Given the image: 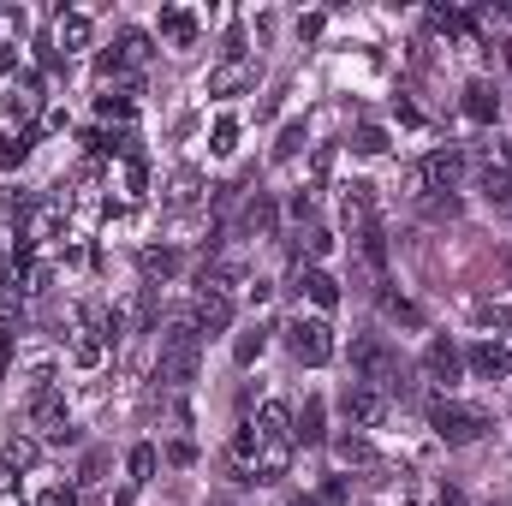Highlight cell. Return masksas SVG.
Segmentation results:
<instances>
[{
    "label": "cell",
    "mask_w": 512,
    "mask_h": 506,
    "mask_svg": "<svg viewBox=\"0 0 512 506\" xmlns=\"http://www.w3.org/2000/svg\"><path fill=\"white\" fill-rule=\"evenodd\" d=\"M197 364H203V334H197L191 322H173V328L161 334L155 381H161V387H185V381L197 376Z\"/></svg>",
    "instance_id": "1"
},
{
    "label": "cell",
    "mask_w": 512,
    "mask_h": 506,
    "mask_svg": "<svg viewBox=\"0 0 512 506\" xmlns=\"http://www.w3.org/2000/svg\"><path fill=\"white\" fill-rule=\"evenodd\" d=\"M429 429H435L447 447H471V441H483V435H489V417H483L477 405L435 399V405H429Z\"/></svg>",
    "instance_id": "2"
},
{
    "label": "cell",
    "mask_w": 512,
    "mask_h": 506,
    "mask_svg": "<svg viewBox=\"0 0 512 506\" xmlns=\"http://www.w3.org/2000/svg\"><path fill=\"white\" fill-rule=\"evenodd\" d=\"M286 346H292L298 364L322 370V364L334 358V328H328L322 316H292V322H286Z\"/></svg>",
    "instance_id": "3"
},
{
    "label": "cell",
    "mask_w": 512,
    "mask_h": 506,
    "mask_svg": "<svg viewBox=\"0 0 512 506\" xmlns=\"http://www.w3.org/2000/svg\"><path fill=\"white\" fill-rule=\"evenodd\" d=\"M352 370L364 376V387H376V393L382 387H399V358L387 352L382 340H358L352 346Z\"/></svg>",
    "instance_id": "4"
},
{
    "label": "cell",
    "mask_w": 512,
    "mask_h": 506,
    "mask_svg": "<svg viewBox=\"0 0 512 506\" xmlns=\"http://www.w3.org/2000/svg\"><path fill=\"white\" fill-rule=\"evenodd\" d=\"M30 429H42L48 441H72V417L54 387H30Z\"/></svg>",
    "instance_id": "5"
},
{
    "label": "cell",
    "mask_w": 512,
    "mask_h": 506,
    "mask_svg": "<svg viewBox=\"0 0 512 506\" xmlns=\"http://www.w3.org/2000/svg\"><path fill=\"white\" fill-rule=\"evenodd\" d=\"M459 179H465V155H459V149H435V155H423V167L411 173L417 191H453Z\"/></svg>",
    "instance_id": "6"
},
{
    "label": "cell",
    "mask_w": 512,
    "mask_h": 506,
    "mask_svg": "<svg viewBox=\"0 0 512 506\" xmlns=\"http://www.w3.org/2000/svg\"><path fill=\"white\" fill-rule=\"evenodd\" d=\"M292 292H304L316 310H334V304H340V280H334L328 268H316V262H298V268H292Z\"/></svg>",
    "instance_id": "7"
},
{
    "label": "cell",
    "mask_w": 512,
    "mask_h": 506,
    "mask_svg": "<svg viewBox=\"0 0 512 506\" xmlns=\"http://www.w3.org/2000/svg\"><path fill=\"white\" fill-rule=\"evenodd\" d=\"M423 376L435 381V387H453V381L465 376L459 346H453V340H429V346H423Z\"/></svg>",
    "instance_id": "8"
},
{
    "label": "cell",
    "mask_w": 512,
    "mask_h": 506,
    "mask_svg": "<svg viewBox=\"0 0 512 506\" xmlns=\"http://www.w3.org/2000/svg\"><path fill=\"white\" fill-rule=\"evenodd\" d=\"M340 405H346V417H352L358 429H376V423L387 417V393L364 387V381H358V387H346V399H340Z\"/></svg>",
    "instance_id": "9"
},
{
    "label": "cell",
    "mask_w": 512,
    "mask_h": 506,
    "mask_svg": "<svg viewBox=\"0 0 512 506\" xmlns=\"http://www.w3.org/2000/svg\"><path fill=\"white\" fill-rule=\"evenodd\" d=\"M465 364H471L483 381H507L512 376V352L501 346V340H477V346L465 352Z\"/></svg>",
    "instance_id": "10"
},
{
    "label": "cell",
    "mask_w": 512,
    "mask_h": 506,
    "mask_svg": "<svg viewBox=\"0 0 512 506\" xmlns=\"http://www.w3.org/2000/svg\"><path fill=\"white\" fill-rule=\"evenodd\" d=\"M191 328H197V334H227V328H233V298L203 292V298H197V310H191Z\"/></svg>",
    "instance_id": "11"
},
{
    "label": "cell",
    "mask_w": 512,
    "mask_h": 506,
    "mask_svg": "<svg viewBox=\"0 0 512 506\" xmlns=\"http://www.w3.org/2000/svg\"><path fill=\"white\" fill-rule=\"evenodd\" d=\"M256 84V66L239 54V60H221L215 72H209V96H239V90H251Z\"/></svg>",
    "instance_id": "12"
},
{
    "label": "cell",
    "mask_w": 512,
    "mask_h": 506,
    "mask_svg": "<svg viewBox=\"0 0 512 506\" xmlns=\"http://www.w3.org/2000/svg\"><path fill=\"white\" fill-rule=\"evenodd\" d=\"M256 453H262V435H256V423H245V429L233 435V447H227V459H233L239 483H256Z\"/></svg>",
    "instance_id": "13"
},
{
    "label": "cell",
    "mask_w": 512,
    "mask_h": 506,
    "mask_svg": "<svg viewBox=\"0 0 512 506\" xmlns=\"http://www.w3.org/2000/svg\"><path fill=\"white\" fill-rule=\"evenodd\" d=\"M340 221L352 227V239H358L364 227H376V215H370V185H346V197H340Z\"/></svg>",
    "instance_id": "14"
},
{
    "label": "cell",
    "mask_w": 512,
    "mask_h": 506,
    "mask_svg": "<svg viewBox=\"0 0 512 506\" xmlns=\"http://www.w3.org/2000/svg\"><path fill=\"white\" fill-rule=\"evenodd\" d=\"M292 471V441H262L256 453V483H280Z\"/></svg>",
    "instance_id": "15"
},
{
    "label": "cell",
    "mask_w": 512,
    "mask_h": 506,
    "mask_svg": "<svg viewBox=\"0 0 512 506\" xmlns=\"http://www.w3.org/2000/svg\"><path fill=\"white\" fill-rule=\"evenodd\" d=\"M137 268H143L149 286H161V280L179 274V251H173V245H149V251H137Z\"/></svg>",
    "instance_id": "16"
},
{
    "label": "cell",
    "mask_w": 512,
    "mask_h": 506,
    "mask_svg": "<svg viewBox=\"0 0 512 506\" xmlns=\"http://www.w3.org/2000/svg\"><path fill=\"white\" fill-rule=\"evenodd\" d=\"M161 36H167L173 48H191V42H197V12H185V6H167V12H161Z\"/></svg>",
    "instance_id": "17"
},
{
    "label": "cell",
    "mask_w": 512,
    "mask_h": 506,
    "mask_svg": "<svg viewBox=\"0 0 512 506\" xmlns=\"http://www.w3.org/2000/svg\"><path fill=\"white\" fill-rule=\"evenodd\" d=\"M30 114H36V78H18L0 96V120H30Z\"/></svg>",
    "instance_id": "18"
},
{
    "label": "cell",
    "mask_w": 512,
    "mask_h": 506,
    "mask_svg": "<svg viewBox=\"0 0 512 506\" xmlns=\"http://www.w3.org/2000/svg\"><path fill=\"white\" fill-rule=\"evenodd\" d=\"M256 435H262V441H298V435H292V411L268 399V405L256 411Z\"/></svg>",
    "instance_id": "19"
},
{
    "label": "cell",
    "mask_w": 512,
    "mask_h": 506,
    "mask_svg": "<svg viewBox=\"0 0 512 506\" xmlns=\"http://www.w3.org/2000/svg\"><path fill=\"white\" fill-rule=\"evenodd\" d=\"M54 42H60L66 54L90 48V18H84V12H60V24H54Z\"/></svg>",
    "instance_id": "20"
},
{
    "label": "cell",
    "mask_w": 512,
    "mask_h": 506,
    "mask_svg": "<svg viewBox=\"0 0 512 506\" xmlns=\"http://www.w3.org/2000/svg\"><path fill=\"white\" fill-rule=\"evenodd\" d=\"M36 459H42V447L30 435H6V447H0V465L6 471H36Z\"/></svg>",
    "instance_id": "21"
},
{
    "label": "cell",
    "mask_w": 512,
    "mask_h": 506,
    "mask_svg": "<svg viewBox=\"0 0 512 506\" xmlns=\"http://www.w3.org/2000/svg\"><path fill=\"white\" fill-rule=\"evenodd\" d=\"M465 114H471L477 126H489V120L501 114V96H495L489 84H471V90H465Z\"/></svg>",
    "instance_id": "22"
},
{
    "label": "cell",
    "mask_w": 512,
    "mask_h": 506,
    "mask_svg": "<svg viewBox=\"0 0 512 506\" xmlns=\"http://www.w3.org/2000/svg\"><path fill=\"white\" fill-rule=\"evenodd\" d=\"M197 197H203V173H197V167H179L173 185H167V203L185 209V203H197Z\"/></svg>",
    "instance_id": "23"
},
{
    "label": "cell",
    "mask_w": 512,
    "mask_h": 506,
    "mask_svg": "<svg viewBox=\"0 0 512 506\" xmlns=\"http://www.w3.org/2000/svg\"><path fill=\"white\" fill-rule=\"evenodd\" d=\"M334 453H340V465H364V471H376L382 459H376V447L364 441V435H340L334 441Z\"/></svg>",
    "instance_id": "24"
},
{
    "label": "cell",
    "mask_w": 512,
    "mask_h": 506,
    "mask_svg": "<svg viewBox=\"0 0 512 506\" xmlns=\"http://www.w3.org/2000/svg\"><path fill=\"white\" fill-rule=\"evenodd\" d=\"M114 54H120V72H131V66H149V54H155V42H149L143 30H126Z\"/></svg>",
    "instance_id": "25"
},
{
    "label": "cell",
    "mask_w": 512,
    "mask_h": 506,
    "mask_svg": "<svg viewBox=\"0 0 512 506\" xmlns=\"http://www.w3.org/2000/svg\"><path fill=\"white\" fill-rule=\"evenodd\" d=\"M304 447H316L322 441V399H304V411H298V429H292Z\"/></svg>",
    "instance_id": "26"
},
{
    "label": "cell",
    "mask_w": 512,
    "mask_h": 506,
    "mask_svg": "<svg viewBox=\"0 0 512 506\" xmlns=\"http://www.w3.org/2000/svg\"><path fill=\"white\" fill-rule=\"evenodd\" d=\"M245 233H251V239H268V233H274V203H268V197H256L251 209H245Z\"/></svg>",
    "instance_id": "27"
},
{
    "label": "cell",
    "mask_w": 512,
    "mask_h": 506,
    "mask_svg": "<svg viewBox=\"0 0 512 506\" xmlns=\"http://www.w3.org/2000/svg\"><path fill=\"white\" fill-rule=\"evenodd\" d=\"M72 364H78V370H96V364H102V334H78V340H72Z\"/></svg>",
    "instance_id": "28"
},
{
    "label": "cell",
    "mask_w": 512,
    "mask_h": 506,
    "mask_svg": "<svg viewBox=\"0 0 512 506\" xmlns=\"http://www.w3.org/2000/svg\"><path fill=\"white\" fill-rule=\"evenodd\" d=\"M78 322H84V334H102V340L114 334V322H108V304H96V298L78 310Z\"/></svg>",
    "instance_id": "29"
},
{
    "label": "cell",
    "mask_w": 512,
    "mask_h": 506,
    "mask_svg": "<svg viewBox=\"0 0 512 506\" xmlns=\"http://www.w3.org/2000/svg\"><path fill=\"white\" fill-rule=\"evenodd\" d=\"M126 471H131V489H143V483H149V471H155V447H131Z\"/></svg>",
    "instance_id": "30"
},
{
    "label": "cell",
    "mask_w": 512,
    "mask_h": 506,
    "mask_svg": "<svg viewBox=\"0 0 512 506\" xmlns=\"http://www.w3.org/2000/svg\"><path fill=\"white\" fill-rule=\"evenodd\" d=\"M209 149H215V155H233V149H239V120H215V131H209Z\"/></svg>",
    "instance_id": "31"
},
{
    "label": "cell",
    "mask_w": 512,
    "mask_h": 506,
    "mask_svg": "<svg viewBox=\"0 0 512 506\" xmlns=\"http://www.w3.org/2000/svg\"><path fill=\"white\" fill-rule=\"evenodd\" d=\"M262 346H268V334L251 328V334H239V340H233V358H239V364H256V358H262Z\"/></svg>",
    "instance_id": "32"
},
{
    "label": "cell",
    "mask_w": 512,
    "mask_h": 506,
    "mask_svg": "<svg viewBox=\"0 0 512 506\" xmlns=\"http://www.w3.org/2000/svg\"><path fill=\"white\" fill-rule=\"evenodd\" d=\"M352 149H358V155H382V149H387V131L382 126H358V131H352Z\"/></svg>",
    "instance_id": "33"
},
{
    "label": "cell",
    "mask_w": 512,
    "mask_h": 506,
    "mask_svg": "<svg viewBox=\"0 0 512 506\" xmlns=\"http://www.w3.org/2000/svg\"><path fill=\"white\" fill-rule=\"evenodd\" d=\"M298 245H304V256H310V262H322V256L334 251V233H322V227H310V233H304Z\"/></svg>",
    "instance_id": "34"
},
{
    "label": "cell",
    "mask_w": 512,
    "mask_h": 506,
    "mask_svg": "<svg viewBox=\"0 0 512 506\" xmlns=\"http://www.w3.org/2000/svg\"><path fill=\"white\" fill-rule=\"evenodd\" d=\"M96 108H102V120H131V102H126V96H102Z\"/></svg>",
    "instance_id": "35"
},
{
    "label": "cell",
    "mask_w": 512,
    "mask_h": 506,
    "mask_svg": "<svg viewBox=\"0 0 512 506\" xmlns=\"http://www.w3.org/2000/svg\"><path fill=\"white\" fill-rule=\"evenodd\" d=\"M298 149H304V126H286V131H280V149H274V155L286 161V155H298Z\"/></svg>",
    "instance_id": "36"
},
{
    "label": "cell",
    "mask_w": 512,
    "mask_h": 506,
    "mask_svg": "<svg viewBox=\"0 0 512 506\" xmlns=\"http://www.w3.org/2000/svg\"><path fill=\"white\" fill-rule=\"evenodd\" d=\"M477 328H507V310L501 304H477Z\"/></svg>",
    "instance_id": "37"
},
{
    "label": "cell",
    "mask_w": 512,
    "mask_h": 506,
    "mask_svg": "<svg viewBox=\"0 0 512 506\" xmlns=\"http://www.w3.org/2000/svg\"><path fill=\"white\" fill-rule=\"evenodd\" d=\"M36 506H78V489H66V483H60V489H48Z\"/></svg>",
    "instance_id": "38"
},
{
    "label": "cell",
    "mask_w": 512,
    "mask_h": 506,
    "mask_svg": "<svg viewBox=\"0 0 512 506\" xmlns=\"http://www.w3.org/2000/svg\"><path fill=\"white\" fill-rule=\"evenodd\" d=\"M167 459H173V465H191V459H197V447H191V441H173V447H167Z\"/></svg>",
    "instance_id": "39"
},
{
    "label": "cell",
    "mask_w": 512,
    "mask_h": 506,
    "mask_svg": "<svg viewBox=\"0 0 512 506\" xmlns=\"http://www.w3.org/2000/svg\"><path fill=\"white\" fill-rule=\"evenodd\" d=\"M435 506H465V495H459V489H441V495H435Z\"/></svg>",
    "instance_id": "40"
},
{
    "label": "cell",
    "mask_w": 512,
    "mask_h": 506,
    "mask_svg": "<svg viewBox=\"0 0 512 506\" xmlns=\"http://www.w3.org/2000/svg\"><path fill=\"white\" fill-rule=\"evenodd\" d=\"M12 483H18V477H12V471H6V465H0V495H6V489H12Z\"/></svg>",
    "instance_id": "41"
},
{
    "label": "cell",
    "mask_w": 512,
    "mask_h": 506,
    "mask_svg": "<svg viewBox=\"0 0 512 506\" xmlns=\"http://www.w3.org/2000/svg\"><path fill=\"white\" fill-rule=\"evenodd\" d=\"M292 506H322L316 495H292Z\"/></svg>",
    "instance_id": "42"
},
{
    "label": "cell",
    "mask_w": 512,
    "mask_h": 506,
    "mask_svg": "<svg viewBox=\"0 0 512 506\" xmlns=\"http://www.w3.org/2000/svg\"><path fill=\"white\" fill-rule=\"evenodd\" d=\"M209 506H227V501H221V495H215V501H209Z\"/></svg>",
    "instance_id": "43"
},
{
    "label": "cell",
    "mask_w": 512,
    "mask_h": 506,
    "mask_svg": "<svg viewBox=\"0 0 512 506\" xmlns=\"http://www.w3.org/2000/svg\"><path fill=\"white\" fill-rule=\"evenodd\" d=\"M489 506H501V501H489Z\"/></svg>",
    "instance_id": "44"
}]
</instances>
